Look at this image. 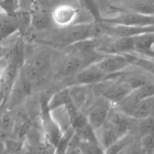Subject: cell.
<instances>
[{
	"instance_id": "1",
	"label": "cell",
	"mask_w": 154,
	"mask_h": 154,
	"mask_svg": "<svg viewBox=\"0 0 154 154\" xmlns=\"http://www.w3.org/2000/svg\"><path fill=\"white\" fill-rule=\"evenodd\" d=\"M48 101L40 106V124L44 139L47 144L56 148L63 133L51 114L47 106Z\"/></svg>"
},
{
	"instance_id": "2",
	"label": "cell",
	"mask_w": 154,
	"mask_h": 154,
	"mask_svg": "<svg viewBox=\"0 0 154 154\" xmlns=\"http://www.w3.org/2000/svg\"><path fill=\"white\" fill-rule=\"evenodd\" d=\"M101 21L109 26H154V17L121 11L116 16L102 19Z\"/></svg>"
},
{
	"instance_id": "3",
	"label": "cell",
	"mask_w": 154,
	"mask_h": 154,
	"mask_svg": "<svg viewBox=\"0 0 154 154\" xmlns=\"http://www.w3.org/2000/svg\"><path fill=\"white\" fill-rule=\"evenodd\" d=\"M32 87V85L18 75L11 87L7 101V110L13 111L23 102L30 94Z\"/></svg>"
},
{
	"instance_id": "4",
	"label": "cell",
	"mask_w": 154,
	"mask_h": 154,
	"mask_svg": "<svg viewBox=\"0 0 154 154\" xmlns=\"http://www.w3.org/2000/svg\"><path fill=\"white\" fill-rule=\"evenodd\" d=\"M94 63L107 77L123 72L131 64L128 58L119 55L105 57Z\"/></svg>"
},
{
	"instance_id": "5",
	"label": "cell",
	"mask_w": 154,
	"mask_h": 154,
	"mask_svg": "<svg viewBox=\"0 0 154 154\" xmlns=\"http://www.w3.org/2000/svg\"><path fill=\"white\" fill-rule=\"evenodd\" d=\"M154 26L137 27L108 25L106 35L113 38L133 37L145 33H153Z\"/></svg>"
},
{
	"instance_id": "6",
	"label": "cell",
	"mask_w": 154,
	"mask_h": 154,
	"mask_svg": "<svg viewBox=\"0 0 154 154\" xmlns=\"http://www.w3.org/2000/svg\"><path fill=\"white\" fill-rule=\"evenodd\" d=\"M133 89L125 82L119 80L112 81L102 95L105 100L113 105L124 100Z\"/></svg>"
},
{
	"instance_id": "7",
	"label": "cell",
	"mask_w": 154,
	"mask_h": 154,
	"mask_svg": "<svg viewBox=\"0 0 154 154\" xmlns=\"http://www.w3.org/2000/svg\"><path fill=\"white\" fill-rule=\"evenodd\" d=\"M118 80L125 82L133 90L148 85L154 84L153 73L141 69L125 73L120 76Z\"/></svg>"
},
{
	"instance_id": "8",
	"label": "cell",
	"mask_w": 154,
	"mask_h": 154,
	"mask_svg": "<svg viewBox=\"0 0 154 154\" xmlns=\"http://www.w3.org/2000/svg\"><path fill=\"white\" fill-rule=\"evenodd\" d=\"M120 2L119 7L122 11L144 16H154V0H129Z\"/></svg>"
},
{
	"instance_id": "9",
	"label": "cell",
	"mask_w": 154,
	"mask_h": 154,
	"mask_svg": "<svg viewBox=\"0 0 154 154\" xmlns=\"http://www.w3.org/2000/svg\"><path fill=\"white\" fill-rule=\"evenodd\" d=\"M111 109L109 104H97L88 112L87 116L88 123L95 131L100 128L108 119Z\"/></svg>"
},
{
	"instance_id": "10",
	"label": "cell",
	"mask_w": 154,
	"mask_h": 154,
	"mask_svg": "<svg viewBox=\"0 0 154 154\" xmlns=\"http://www.w3.org/2000/svg\"><path fill=\"white\" fill-rule=\"evenodd\" d=\"M106 77L95 63H93L80 71L76 75L75 81L81 84H97L106 79Z\"/></svg>"
},
{
	"instance_id": "11",
	"label": "cell",
	"mask_w": 154,
	"mask_h": 154,
	"mask_svg": "<svg viewBox=\"0 0 154 154\" xmlns=\"http://www.w3.org/2000/svg\"><path fill=\"white\" fill-rule=\"evenodd\" d=\"M83 58L77 54H69L62 60L59 72L63 76H70L78 73L84 64Z\"/></svg>"
},
{
	"instance_id": "12",
	"label": "cell",
	"mask_w": 154,
	"mask_h": 154,
	"mask_svg": "<svg viewBox=\"0 0 154 154\" xmlns=\"http://www.w3.org/2000/svg\"><path fill=\"white\" fill-rule=\"evenodd\" d=\"M77 10L67 5H62L56 7L52 14V18L54 22L60 26L71 25L76 18Z\"/></svg>"
},
{
	"instance_id": "13",
	"label": "cell",
	"mask_w": 154,
	"mask_h": 154,
	"mask_svg": "<svg viewBox=\"0 0 154 154\" xmlns=\"http://www.w3.org/2000/svg\"><path fill=\"white\" fill-rule=\"evenodd\" d=\"M91 23H79L70 26L64 35L66 42L72 45L88 38Z\"/></svg>"
},
{
	"instance_id": "14",
	"label": "cell",
	"mask_w": 154,
	"mask_h": 154,
	"mask_svg": "<svg viewBox=\"0 0 154 154\" xmlns=\"http://www.w3.org/2000/svg\"><path fill=\"white\" fill-rule=\"evenodd\" d=\"M98 130L100 131V137L97 138L101 146L104 150L123 137L119 131L108 120Z\"/></svg>"
},
{
	"instance_id": "15",
	"label": "cell",
	"mask_w": 154,
	"mask_h": 154,
	"mask_svg": "<svg viewBox=\"0 0 154 154\" xmlns=\"http://www.w3.org/2000/svg\"><path fill=\"white\" fill-rule=\"evenodd\" d=\"M154 96L140 102L131 112L130 117L137 120L154 117Z\"/></svg>"
},
{
	"instance_id": "16",
	"label": "cell",
	"mask_w": 154,
	"mask_h": 154,
	"mask_svg": "<svg viewBox=\"0 0 154 154\" xmlns=\"http://www.w3.org/2000/svg\"><path fill=\"white\" fill-rule=\"evenodd\" d=\"M65 107L69 114L71 127L75 131L88 124L86 115L78 110L72 100L66 105Z\"/></svg>"
},
{
	"instance_id": "17",
	"label": "cell",
	"mask_w": 154,
	"mask_h": 154,
	"mask_svg": "<svg viewBox=\"0 0 154 154\" xmlns=\"http://www.w3.org/2000/svg\"><path fill=\"white\" fill-rule=\"evenodd\" d=\"M154 37V32L133 37L134 50L142 53H153Z\"/></svg>"
},
{
	"instance_id": "18",
	"label": "cell",
	"mask_w": 154,
	"mask_h": 154,
	"mask_svg": "<svg viewBox=\"0 0 154 154\" xmlns=\"http://www.w3.org/2000/svg\"><path fill=\"white\" fill-rule=\"evenodd\" d=\"M50 15L47 11L41 8H35L31 11L30 22L33 27L37 30L46 28L50 21Z\"/></svg>"
},
{
	"instance_id": "19",
	"label": "cell",
	"mask_w": 154,
	"mask_h": 154,
	"mask_svg": "<svg viewBox=\"0 0 154 154\" xmlns=\"http://www.w3.org/2000/svg\"><path fill=\"white\" fill-rule=\"evenodd\" d=\"M72 100L67 89L59 90L54 94L48 100L47 106L50 111L65 106Z\"/></svg>"
},
{
	"instance_id": "20",
	"label": "cell",
	"mask_w": 154,
	"mask_h": 154,
	"mask_svg": "<svg viewBox=\"0 0 154 154\" xmlns=\"http://www.w3.org/2000/svg\"><path fill=\"white\" fill-rule=\"evenodd\" d=\"M135 141V136L131 134H127L105 149V154H121L124 149Z\"/></svg>"
},
{
	"instance_id": "21",
	"label": "cell",
	"mask_w": 154,
	"mask_h": 154,
	"mask_svg": "<svg viewBox=\"0 0 154 154\" xmlns=\"http://www.w3.org/2000/svg\"><path fill=\"white\" fill-rule=\"evenodd\" d=\"M136 121L135 122H134V119H132L131 129L134 127L136 132L141 138L146 135L154 132V117H150L143 119H136Z\"/></svg>"
},
{
	"instance_id": "22",
	"label": "cell",
	"mask_w": 154,
	"mask_h": 154,
	"mask_svg": "<svg viewBox=\"0 0 154 154\" xmlns=\"http://www.w3.org/2000/svg\"><path fill=\"white\" fill-rule=\"evenodd\" d=\"M51 112L53 118L60 127L63 133L72 127L69 114L65 106L60 107Z\"/></svg>"
},
{
	"instance_id": "23",
	"label": "cell",
	"mask_w": 154,
	"mask_h": 154,
	"mask_svg": "<svg viewBox=\"0 0 154 154\" xmlns=\"http://www.w3.org/2000/svg\"><path fill=\"white\" fill-rule=\"evenodd\" d=\"M75 132L80 141L100 145L95 131L88 123L82 128L76 131Z\"/></svg>"
},
{
	"instance_id": "24",
	"label": "cell",
	"mask_w": 154,
	"mask_h": 154,
	"mask_svg": "<svg viewBox=\"0 0 154 154\" xmlns=\"http://www.w3.org/2000/svg\"><path fill=\"white\" fill-rule=\"evenodd\" d=\"M96 39H87L79 41L71 45L81 54H88L93 53L97 47Z\"/></svg>"
},
{
	"instance_id": "25",
	"label": "cell",
	"mask_w": 154,
	"mask_h": 154,
	"mask_svg": "<svg viewBox=\"0 0 154 154\" xmlns=\"http://www.w3.org/2000/svg\"><path fill=\"white\" fill-rule=\"evenodd\" d=\"M75 133V130L71 127L63 133L56 148L54 154H66L69 144Z\"/></svg>"
},
{
	"instance_id": "26",
	"label": "cell",
	"mask_w": 154,
	"mask_h": 154,
	"mask_svg": "<svg viewBox=\"0 0 154 154\" xmlns=\"http://www.w3.org/2000/svg\"><path fill=\"white\" fill-rule=\"evenodd\" d=\"M20 2L17 1H0V11L5 16L12 17L20 10Z\"/></svg>"
},
{
	"instance_id": "27",
	"label": "cell",
	"mask_w": 154,
	"mask_h": 154,
	"mask_svg": "<svg viewBox=\"0 0 154 154\" xmlns=\"http://www.w3.org/2000/svg\"><path fill=\"white\" fill-rule=\"evenodd\" d=\"M112 45L115 51L123 52L134 50L133 37L114 38Z\"/></svg>"
},
{
	"instance_id": "28",
	"label": "cell",
	"mask_w": 154,
	"mask_h": 154,
	"mask_svg": "<svg viewBox=\"0 0 154 154\" xmlns=\"http://www.w3.org/2000/svg\"><path fill=\"white\" fill-rule=\"evenodd\" d=\"M108 25L100 22L91 23L89 30L88 38L96 39L106 35Z\"/></svg>"
},
{
	"instance_id": "29",
	"label": "cell",
	"mask_w": 154,
	"mask_h": 154,
	"mask_svg": "<svg viewBox=\"0 0 154 154\" xmlns=\"http://www.w3.org/2000/svg\"><path fill=\"white\" fill-rule=\"evenodd\" d=\"M79 146L83 154H105L104 149L99 145L80 141Z\"/></svg>"
},
{
	"instance_id": "30",
	"label": "cell",
	"mask_w": 154,
	"mask_h": 154,
	"mask_svg": "<svg viewBox=\"0 0 154 154\" xmlns=\"http://www.w3.org/2000/svg\"><path fill=\"white\" fill-rule=\"evenodd\" d=\"M15 24L9 19L0 20V35H6L12 33L16 28Z\"/></svg>"
},
{
	"instance_id": "31",
	"label": "cell",
	"mask_w": 154,
	"mask_h": 154,
	"mask_svg": "<svg viewBox=\"0 0 154 154\" xmlns=\"http://www.w3.org/2000/svg\"><path fill=\"white\" fill-rule=\"evenodd\" d=\"M80 140L76 132L73 137L66 154H83L80 146Z\"/></svg>"
},
{
	"instance_id": "32",
	"label": "cell",
	"mask_w": 154,
	"mask_h": 154,
	"mask_svg": "<svg viewBox=\"0 0 154 154\" xmlns=\"http://www.w3.org/2000/svg\"><path fill=\"white\" fill-rule=\"evenodd\" d=\"M122 154H146L140 143L138 144L136 141L123 150Z\"/></svg>"
},
{
	"instance_id": "33",
	"label": "cell",
	"mask_w": 154,
	"mask_h": 154,
	"mask_svg": "<svg viewBox=\"0 0 154 154\" xmlns=\"http://www.w3.org/2000/svg\"><path fill=\"white\" fill-rule=\"evenodd\" d=\"M6 141L0 137V154H7Z\"/></svg>"
},
{
	"instance_id": "34",
	"label": "cell",
	"mask_w": 154,
	"mask_h": 154,
	"mask_svg": "<svg viewBox=\"0 0 154 154\" xmlns=\"http://www.w3.org/2000/svg\"><path fill=\"white\" fill-rule=\"evenodd\" d=\"M7 50L5 48L0 45V59L3 58L7 54Z\"/></svg>"
}]
</instances>
